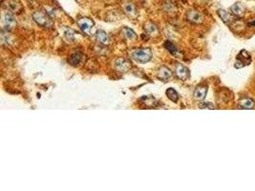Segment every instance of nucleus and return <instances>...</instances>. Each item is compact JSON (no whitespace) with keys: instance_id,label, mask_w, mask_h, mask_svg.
<instances>
[{"instance_id":"423d86ee","label":"nucleus","mask_w":255,"mask_h":191,"mask_svg":"<svg viewBox=\"0 0 255 191\" xmlns=\"http://www.w3.org/2000/svg\"><path fill=\"white\" fill-rule=\"evenodd\" d=\"M175 74L182 80H188V78H189V76H190V71L188 70V68H186L185 66H184L182 64H178V65L176 66Z\"/></svg>"},{"instance_id":"5701e85b","label":"nucleus","mask_w":255,"mask_h":191,"mask_svg":"<svg viewBox=\"0 0 255 191\" xmlns=\"http://www.w3.org/2000/svg\"><path fill=\"white\" fill-rule=\"evenodd\" d=\"M1 41L3 44H10V37H9V33H8V31H6V33L4 32V30L2 31L1 33Z\"/></svg>"},{"instance_id":"f03ea898","label":"nucleus","mask_w":255,"mask_h":191,"mask_svg":"<svg viewBox=\"0 0 255 191\" xmlns=\"http://www.w3.org/2000/svg\"><path fill=\"white\" fill-rule=\"evenodd\" d=\"M32 19L36 22V23L43 28H51L53 26V21L49 17V15L40 11L35 12L32 14Z\"/></svg>"},{"instance_id":"6e6552de","label":"nucleus","mask_w":255,"mask_h":191,"mask_svg":"<svg viewBox=\"0 0 255 191\" xmlns=\"http://www.w3.org/2000/svg\"><path fill=\"white\" fill-rule=\"evenodd\" d=\"M157 76H158L159 80L166 82V81H168L170 78L172 77L173 74H172V71L169 68H167V67H165V66H162V67H161V68L159 69Z\"/></svg>"},{"instance_id":"a211bd4d","label":"nucleus","mask_w":255,"mask_h":191,"mask_svg":"<svg viewBox=\"0 0 255 191\" xmlns=\"http://www.w3.org/2000/svg\"><path fill=\"white\" fill-rule=\"evenodd\" d=\"M239 104L244 109H251V108L254 107V100L251 99V98H243L242 100H240Z\"/></svg>"},{"instance_id":"9d476101","label":"nucleus","mask_w":255,"mask_h":191,"mask_svg":"<svg viewBox=\"0 0 255 191\" xmlns=\"http://www.w3.org/2000/svg\"><path fill=\"white\" fill-rule=\"evenodd\" d=\"M96 39L98 43H101L102 45H108L109 42H110V39H109V37L107 36V33L102 31V30H99L96 33Z\"/></svg>"},{"instance_id":"393cba45","label":"nucleus","mask_w":255,"mask_h":191,"mask_svg":"<svg viewBox=\"0 0 255 191\" xmlns=\"http://www.w3.org/2000/svg\"><path fill=\"white\" fill-rule=\"evenodd\" d=\"M74 35H75V32L71 29H67L65 31V36L69 40H74Z\"/></svg>"},{"instance_id":"1a4fd4ad","label":"nucleus","mask_w":255,"mask_h":191,"mask_svg":"<svg viewBox=\"0 0 255 191\" xmlns=\"http://www.w3.org/2000/svg\"><path fill=\"white\" fill-rule=\"evenodd\" d=\"M115 66H116V68L120 72H126L130 68L129 62L124 59H118L115 61Z\"/></svg>"},{"instance_id":"6ab92c4d","label":"nucleus","mask_w":255,"mask_h":191,"mask_svg":"<svg viewBox=\"0 0 255 191\" xmlns=\"http://www.w3.org/2000/svg\"><path fill=\"white\" fill-rule=\"evenodd\" d=\"M230 10H231L232 14L235 15H238V16H241L244 14V8L241 5V3H235V4H233V5L230 7Z\"/></svg>"},{"instance_id":"b1692460","label":"nucleus","mask_w":255,"mask_h":191,"mask_svg":"<svg viewBox=\"0 0 255 191\" xmlns=\"http://www.w3.org/2000/svg\"><path fill=\"white\" fill-rule=\"evenodd\" d=\"M199 107L201 109H214L215 106L211 102H201L199 104Z\"/></svg>"},{"instance_id":"412c9836","label":"nucleus","mask_w":255,"mask_h":191,"mask_svg":"<svg viewBox=\"0 0 255 191\" xmlns=\"http://www.w3.org/2000/svg\"><path fill=\"white\" fill-rule=\"evenodd\" d=\"M123 10H124V12L125 14H127L128 15H135V6L133 5L132 3H126L123 5Z\"/></svg>"},{"instance_id":"ddd939ff","label":"nucleus","mask_w":255,"mask_h":191,"mask_svg":"<svg viewBox=\"0 0 255 191\" xmlns=\"http://www.w3.org/2000/svg\"><path fill=\"white\" fill-rule=\"evenodd\" d=\"M9 4L7 5V8L13 13H19L22 10V6L18 0H9Z\"/></svg>"},{"instance_id":"2eb2a0df","label":"nucleus","mask_w":255,"mask_h":191,"mask_svg":"<svg viewBox=\"0 0 255 191\" xmlns=\"http://www.w3.org/2000/svg\"><path fill=\"white\" fill-rule=\"evenodd\" d=\"M165 94H166V96H167V98L171 100V102H173L175 103L179 100V94L174 88H168L167 90H166Z\"/></svg>"},{"instance_id":"39448f33","label":"nucleus","mask_w":255,"mask_h":191,"mask_svg":"<svg viewBox=\"0 0 255 191\" xmlns=\"http://www.w3.org/2000/svg\"><path fill=\"white\" fill-rule=\"evenodd\" d=\"M77 25H79V27L83 33H87V35H90L91 30L94 28V22L91 19L85 17L77 21Z\"/></svg>"},{"instance_id":"20e7f679","label":"nucleus","mask_w":255,"mask_h":191,"mask_svg":"<svg viewBox=\"0 0 255 191\" xmlns=\"http://www.w3.org/2000/svg\"><path fill=\"white\" fill-rule=\"evenodd\" d=\"M237 59H238V61L235 63V68H243L244 66L249 65L251 62L249 54L245 50H242L240 52V54L237 57Z\"/></svg>"},{"instance_id":"7ed1b4c3","label":"nucleus","mask_w":255,"mask_h":191,"mask_svg":"<svg viewBox=\"0 0 255 191\" xmlns=\"http://www.w3.org/2000/svg\"><path fill=\"white\" fill-rule=\"evenodd\" d=\"M3 22H4V30L11 31L16 26V20L14 14L11 11H7L3 15Z\"/></svg>"},{"instance_id":"9b49d317","label":"nucleus","mask_w":255,"mask_h":191,"mask_svg":"<svg viewBox=\"0 0 255 191\" xmlns=\"http://www.w3.org/2000/svg\"><path fill=\"white\" fill-rule=\"evenodd\" d=\"M207 94V87L206 86H199L194 91V98L198 100H203Z\"/></svg>"},{"instance_id":"f8f14e48","label":"nucleus","mask_w":255,"mask_h":191,"mask_svg":"<svg viewBox=\"0 0 255 191\" xmlns=\"http://www.w3.org/2000/svg\"><path fill=\"white\" fill-rule=\"evenodd\" d=\"M82 59H83V55L80 53H75V54L70 55L68 62L72 66H77V65H80L81 63Z\"/></svg>"},{"instance_id":"aec40b11","label":"nucleus","mask_w":255,"mask_h":191,"mask_svg":"<svg viewBox=\"0 0 255 191\" xmlns=\"http://www.w3.org/2000/svg\"><path fill=\"white\" fill-rule=\"evenodd\" d=\"M145 29L146 33H148V36H154V35H156V33H158V28L153 23L146 24Z\"/></svg>"},{"instance_id":"4468645a","label":"nucleus","mask_w":255,"mask_h":191,"mask_svg":"<svg viewBox=\"0 0 255 191\" xmlns=\"http://www.w3.org/2000/svg\"><path fill=\"white\" fill-rule=\"evenodd\" d=\"M140 102L141 103L145 104L146 107H154L155 105L157 104V102L155 98H153L152 96H145V97H142L140 98Z\"/></svg>"},{"instance_id":"4be33fe9","label":"nucleus","mask_w":255,"mask_h":191,"mask_svg":"<svg viewBox=\"0 0 255 191\" xmlns=\"http://www.w3.org/2000/svg\"><path fill=\"white\" fill-rule=\"evenodd\" d=\"M123 33H124V37L128 39H134L137 37L134 31L129 29V28H126V27L123 29Z\"/></svg>"},{"instance_id":"0eeeda50","label":"nucleus","mask_w":255,"mask_h":191,"mask_svg":"<svg viewBox=\"0 0 255 191\" xmlns=\"http://www.w3.org/2000/svg\"><path fill=\"white\" fill-rule=\"evenodd\" d=\"M186 18L188 19V21H190V22L195 23V24H200L204 20L203 15L200 12H198V11H194V10L189 11V12L186 14Z\"/></svg>"},{"instance_id":"f3484780","label":"nucleus","mask_w":255,"mask_h":191,"mask_svg":"<svg viewBox=\"0 0 255 191\" xmlns=\"http://www.w3.org/2000/svg\"><path fill=\"white\" fill-rule=\"evenodd\" d=\"M217 14L220 16V18L225 22V23H228V22L231 21V19H232L231 16H230V15H229V13L227 12V11L224 10V9H219L217 11Z\"/></svg>"},{"instance_id":"dca6fc26","label":"nucleus","mask_w":255,"mask_h":191,"mask_svg":"<svg viewBox=\"0 0 255 191\" xmlns=\"http://www.w3.org/2000/svg\"><path fill=\"white\" fill-rule=\"evenodd\" d=\"M164 48L167 50L171 54H173V55H178L179 54L178 48H177L176 45H174L171 41H166L164 43Z\"/></svg>"},{"instance_id":"f257e3e1","label":"nucleus","mask_w":255,"mask_h":191,"mask_svg":"<svg viewBox=\"0 0 255 191\" xmlns=\"http://www.w3.org/2000/svg\"><path fill=\"white\" fill-rule=\"evenodd\" d=\"M131 58L136 61L145 63L152 59V52L148 48H140L136 49L131 53Z\"/></svg>"}]
</instances>
